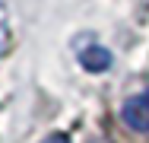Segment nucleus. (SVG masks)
<instances>
[{
    "label": "nucleus",
    "mask_w": 149,
    "mask_h": 143,
    "mask_svg": "<svg viewBox=\"0 0 149 143\" xmlns=\"http://www.w3.org/2000/svg\"><path fill=\"white\" fill-rule=\"evenodd\" d=\"M120 118L130 130H149V89L140 95H130L120 108Z\"/></svg>",
    "instance_id": "nucleus-1"
},
{
    "label": "nucleus",
    "mask_w": 149,
    "mask_h": 143,
    "mask_svg": "<svg viewBox=\"0 0 149 143\" xmlns=\"http://www.w3.org/2000/svg\"><path fill=\"white\" fill-rule=\"evenodd\" d=\"M79 64H83L89 73H105V70L111 67V51L92 41L89 48H83V51H79Z\"/></svg>",
    "instance_id": "nucleus-2"
},
{
    "label": "nucleus",
    "mask_w": 149,
    "mask_h": 143,
    "mask_svg": "<svg viewBox=\"0 0 149 143\" xmlns=\"http://www.w3.org/2000/svg\"><path fill=\"white\" fill-rule=\"evenodd\" d=\"M10 48V16H6V6L0 3V54Z\"/></svg>",
    "instance_id": "nucleus-3"
},
{
    "label": "nucleus",
    "mask_w": 149,
    "mask_h": 143,
    "mask_svg": "<svg viewBox=\"0 0 149 143\" xmlns=\"http://www.w3.org/2000/svg\"><path fill=\"white\" fill-rule=\"evenodd\" d=\"M41 143H70V137L67 134H51L48 140H41Z\"/></svg>",
    "instance_id": "nucleus-4"
}]
</instances>
